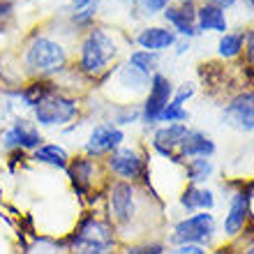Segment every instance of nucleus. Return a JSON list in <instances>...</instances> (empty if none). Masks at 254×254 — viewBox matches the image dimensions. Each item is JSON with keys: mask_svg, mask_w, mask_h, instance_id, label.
Wrapping results in <instances>:
<instances>
[{"mask_svg": "<svg viewBox=\"0 0 254 254\" xmlns=\"http://www.w3.org/2000/svg\"><path fill=\"white\" fill-rule=\"evenodd\" d=\"M107 206H109V222L118 229L129 227L136 215H139V201H136V190L134 183L116 181L111 183L107 194Z\"/></svg>", "mask_w": 254, "mask_h": 254, "instance_id": "4", "label": "nucleus"}, {"mask_svg": "<svg viewBox=\"0 0 254 254\" xmlns=\"http://www.w3.org/2000/svg\"><path fill=\"white\" fill-rule=\"evenodd\" d=\"M245 51H248V58L254 63V28H250V33L245 35Z\"/></svg>", "mask_w": 254, "mask_h": 254, "instance_id": "32", "label": "nucleus"}, {"mask_svg": "<svg viewBox=\"0 0 254 254\" xmlns=\"http://www.w3.org/2000/svg\"><path fill=\"white\" fill-rule=\"evenodd\" d=\"M95 14H97V0L90 2V5H86L83 9H74L72 23H76V26H88V23L95 19Z\"/></svg>", "mask_w": 254, "mask_h": 254, "instance_id": "26", "label": "nucleus"}, {"mask_svg": "<svg viewBox=\"0 0 254 254\" xmlns=\"http://www.w3.org/2000/svg\"><path fill=\"white\" fill-rule=\"evenodd\" d=\"M183 121H188V111L183 109V102H178L176 97L164 107V111L157 118V123H169V125L171 123H183Z\"/></svg>", "mask_w": 254, "mask_h": 254, "instance_id": "25", "label": "nucleus"}, {"mask_svg": "<svg viewBox=\"0 0 254 254\" xmlns=\"http://www.w3.org/2000/svg\"><path fill=\"white\" fill-rule=\"evenodd\" d=\"M23 65L35 76H51V74H58L61 69H65L67 51L61 42L51 40L47 35H35L26 47Z\"/></svg>", "mask_w": 254, "mask_h": 254, "instance_id": "2", "label": "nucleus"}, {"mask_svg": "<svg viewBox=\"0 0 254 254\" xmlns=\"http://www.w3.org/2000/svg\"><path fill=\"white\" fill-rule=\"evenodd\" d=\"M203 2H206V5H215V7H222V9H224V7L234 5L236 0H203Z\"/></svg>", "mask_w": 254, "mask_h": 254, "instance_id": "33", "label": "nucleus"}, {"mask_svg": "<svg viewBox=\"0 0 254 254\" xmlns=\"http://www.w3.org/2000/svg\"><path fill=\"white\" fill-rule=\"evenodd\" d=\"M222 118L229 127L241 129V132H252L254 129V93L236 95L234 100L224 107Z\"/></svg>", "mask_w": 254, "mask_h": 254, "instance_id": "10", "label": "nucleus"}, {"mask_svg": "<svg viewBox=\"0 0 254 254\" xmlns=\"http://www.w3.org/2000/svg\"><path fill=\"white\" fill-rule=\"evenodd\" d=\"M12 12H14L12 2H9V0H0V26L12 19Z\"/></svg>", "mask_w": 254, "mask_h": 254, "instance_id": "31", "label": "nucleus"}, {"mask_svg": "<svg viewBox=\"0 0 254 254\" xmlns=\"http://www.w3.org/2000/svg\"><path fill=\"white\" fill-rule=\"evenodd\" d=\"M171 254H206L203 245H178L176 250H171Z\"/></svg>", "mask_w": 254, "mask_h": 254, "instance_id": "30", "label": "nucleus"}, {"mask_svg": "<svg viewBox=\"0 0 254 254\" xmlns=\"http://www.w3.org/2000/svg\"><path fill=\"white\" fill-rule=\"evenodd\" d=\"M185 134H188V125H183V123H171V125H167V127H160V129L153 134L155 153H160L162 157H167V160H171V162H181L174 155V150L181 148Z\"/></svg>", "mask_w": 254, "mask_h": 254, "instance_id": "12", "label": "nucleus"}, {"mask_svg": "<svg viewBox=\"0 0 254 254\" xmlns=\"http://www.w3.org/2000/svg\"><path fill=\"white\" fill-rule=\"evenodd\" d=\"M118 81H121V86L125 88H132L134 90H143V88L150 83V76H146V74H141L139 69H134V67H123L121 74H118Z\"/></svg>", "mask_w": 254, "mask_h": 254, "instance_id": "24", "label": "nucleus"}, {"mask_svg": "<svg viewBox=\"0 0 254 254\" xmlns=\"http://www.w3.org/2000/svg\"><path fill=\"white\" fill-rule=\"evenodd\" d=\"M250 217V196L245 192H236L231 196V206H229V213L224 217V234L229 238L238 236L245 229Z\"/></svg>", "mask_w": 254, "mask_h": 254, "instance_id": "15", "label": "nucleus"}, {"mask_svg": "<svg viewBox=\"0 0 254 254\" xmlns=\"http://www.w3.org/2000/svg\"><path fill=\"white\" fill-rule=\"evenodd\" d=\"M127 254H164L162 243H141V245H129Z\"/></svg>", "mask_w": 254, "mask_h": 254, "instance_id": "27", "label": "nucleus"}, {"mask_svg": "<svg viewBox=\"0 0 254 254\" xmlns=\"http://www.w3.org/2000/svg\"><path fill=\"white\" fill-rule=\"evenodd\" d=\"M129 67H134V69H139L141 74L150 76V74H155V69H157V54H153V51H134V54L129 56Z\"/></svg>", "mask_w": 254, "mask_h": 254, "instance_id": "23", "label": "nucleus"}, {"mask_svg": "<svg viewBox=\"0 0 254 254\" xmlns=\"http://www.w3.org/2000/svg\"><path fill=\"white\" fill-rule=\"evenodd\" d=\"M215 155V141L208 134L199 129H188L185 139L181 143V160H192V157H213Z\"/></svg>", "mask_w": 254, "mask_h": 254, "instance_id": "16", "label": "nucleus"}, {"mask_svg": "<svg viewBox=\"0 0 254 254\" xmlns=\"http://www.w3.org/2000/svg\"><path fill=\"white\" fill-rule=\"evenodd\" d=\"M185 169H188L190 185H201V183H206L213 176V162H210V157H192V160H188Z\"/></svg>", "mask_w": 254, "mask_h": 254, "instance_id": "21", "label": "nucleus"}, {"mask_svg": "<svg viewBox=\"0 0 254 254\" xmlns=\"http://www.w3.org/2000/svg\"><path fill=\"white\" fill-rule=\"evenodd\" d=\"M196 28L199 30H215V33H222L227 30V14L222 7L215 5H203L196 9Z\"/></svg>", "mask_w": 254, "mask_h": 254, "instance_id": "19", "label": "nucleus"}, {"mask_svg": "<svg viewBox=\"0 0 254 254\" xmlns=\"http://www.w3.org/2000/svg\"><path fill=\"white\" fill-rule=\"evenodd\" d=\"M116 245H118L116 227L97 215H86L79 222V227L74 229V234L67 238L69 254H114Z\"/></svg>", "mask_w": 254, "mask_h": 254, "instance_id": "1", "label": "nucleus"}, {"mask_svg": "<svg viewBox=\"0 0 254 254\" xmlns=\"http://www.w3.org/2000/svg\"><path fill=\"white\" fill-rule=\"evenodd\" d=\"M164 19L183 35V37H194L199 33L196 28V7L194 2H181V5H169L164 9Z\"/></svg>", "mask_w": 254, "mask_h": 254, "instance_id": "14", "label": "nucleus"}, {"mask_svg": "<svg viewBox=\"0 0 254 254\" xmlns=\"http://www.w3.org/2000/svg\"><path fill=\"white\" fill-rule=\"evenodd\" d=\"M174 42H176L174 30H167V28H160V26L143 28V30L136 35V44H139L143 51H153V54L174 47Z\"/></svg>", "mask_w": 254, "mask_h": 254, "instance_id": "17", "label": "nucleus"}, {"mask_svg": "<svg viewBox=\"0 0 254 254\" xmlns=\"http://www.w3.org/2000/svg\"><path fill=\"white\" fill-rule=\"evenodd\" d=\"M107 167L111 169L118 178H123V181H127V183H134L146 176V164H143V160L139 157V153L132 150V148L121 146L118 150H114V153L109 155Z\"/></svg>", "mask_w": 254, "mask_h": 254, "instance_id": "9", "label": "nucleus"}, {"mask_svg": "<svg viewBox=\"0 0 254 254\" xmlns=\"http://www.w3.org/2000/svg\"><path fill=\"white\" fill-rule=\"evenodd\" d=\"M141 2H143V12L146 14L164 12V9L171 5V0H141Z\"/></svg>", "mask_w": 254, "mask_h": 254, "instance_id": "28", "label": "nucleus"}, {"mask_svg": "<svg viewBox=\"0 0 254 254\" xmlns=\"http://www.w3.org/2000/svg\"><path fill=\"white\" fill-rule=\"evenodd\" d=\"M93 0H72V5H74V9H83L86 5H90Z\"/></svg>", "mask_w": 254, "mask_h": 254, "instance_id": "34", "label": "nucleus"}, {"mask_svg": "<svg viewBox=\"0 0 254 254\" xmlns=\"http://www.w3.org/2000/svg\"><path fill=\"white\" fill-rule=\"evenodd\" d=\"M125 132L114 123H100L93 127V132L86 141V155L88 157H100V155H111L114 150L123 146Z\"/></svg>", "mask_w": 254, "mask_h": 254, "instance_id": "8", "label": "nucleus"}, {"mask_svg": "<svg viewBox=\"0 0 254 254\" xmlns=\"http://www.w3.org/2000/svg\"><path fill=\"white\" fill-rule=\"evenodd\" d=\"M35 162L40 164H49L54 169H67L69 164V155L63 146L58 143H42L37 150H35Z\"/></svg>", "mask_w": 254, "mask_h": 254, "instance_id": "20", "label": "nucleus"}, {"mask_svg": "<svg viewBox=\"0 0 254 254\" xmlns=\"http://www.w3.org/2000/svg\"><path fill=\"white\" fill-rule=\"evenodd\" d=\"M181 2H194V0H181Z\"/></svg>", "mask_w": 254, "mask_h": 254, "instance_id": "36", "label": "nucleus"}, {"mask_svg": "<svg viewBox=\"0 0 254 254\" xmlns=\"http://www.w3.org/2000/svg\"><path fill=\"white\" fill-rule=\"evenodd\" d=\"M248 5H250V7H254V0H248Z\"/></svg>", "mask_w": 254, "mask_h": 254, "instance_id": "35", "label": "nucleus"}, {"mask_svg": "<svg viewBox=\"0 0 254 254\" xmlns=\"http://www.w3.org/2000/svg\"><path fill=\"white\" fill-rule=\"evenodd\" d=\"M243 44H245V35L243 33H224L217 49H220L222 58H234L243 51Z\"/></svg>", "mask_w": 254, "mask_h": 254, "instance_id": "22", "label": "nucleus"}, {"mask_svg": "<svg viewBox=\"0 0 254 254\" xmlns=\"http://www.w3.org/2000/svg\"><path fill=\"white\" fill-rule=\"evenodd\" d=\"M118 56V44L104 28H90L81 42L79 67L88 76H97Z\"/></svg>", "mask_w": 254, "mask_h": 254, "instance_id": "3", "label": "nucleus"}, {"mask_svg": "<svg viewBox=\"0 0 254 254\" xmlns=\"http://www.w3.org/2000/svg\"><path fill=\"white\" fill-rule=\"evenodd\" d=\"M181 206L185 210H208L210 213V208L215 206V196L210 190L206 188H199V185H188V190L181 194Z\"/></svg>", "mask_w": 254, "mask_h": 254, "instance_id": "18", "label": "nucleus"}, {"mask_svg": "<svg viewBox=\"0 0 254 254\" xmlns=\"http://www.w3.org/2000/svg\"><path fill=\"white\" fill-rule=\"evenodd\" d=\"M121 2H134V0H121Z\"/></svg>", "mask_w": 254, "mask_h": 254, "instance_id": "37", "label": "nucleus"}, {"mask_svg": "<svg viewBox=\"0 0 254 254\" xmlns=\"http://www.w3.org/2000/svg\"><path fill=\"white\" fill-rule=\"evenodd\" d=\"M42 134L40 129L28 121H16L5 134H2V146L16 148V150H37L42 146Z\"/></svg>", "mask_w": 254, "mask_h": 254, "instance_id": "11", "label": "nucleus"}, {"mask_svg": "<svg viewBox=\"0 0 254 254\" xmlns=\"http://www.w3.org/2000/svg\"><path fill=\"white\" fill-rule=\"evenodd\" d=\"M35 121L42 127H61L65 123L74 121L79 114V104L74 97H67L61 93H51L33 109Z\"/></svg>", "mask_w": 254, "mask_h": 254, "instance_id": "5", "label": "nucleus"}, {"mask_svg": "<svg viewBox=\"0 0 254 254\" xmlns=\"http://www.w3.org/2000/svg\"><path fill=\"white\" fill-rule=\"evenodd\" d=\"M215 236V217L208 210L194 213L174 227L171 243L176 245H203Z\"/></svg>", "mask_w": 254, "mask_h": 254, "instance_id": "6", "label": "nucleus"}, {"mask_svg": "<svg viewBox=\"0 0 254 254\" xmlns=\"http://www.w3.org/2000/svg\"><path fill=\"white\" fill-rule=\"evenodd\" d=\"M67 176L72 181V188L79 196H86L93 190V178H95V160L93 157H74L67 164Z\"/></svg>", "mask_w": 254, "mask_h": 254, "instance_id": "13", "label": "nucleus"}, {"mask_svg": "<svg viewBox=\"0 0 254 254\" xmlns=\"http://www.w3.org/2000/svg\"><path fill=\"white\" fill-rule=\"evenodd\" d=\"M139 118V111H134V109H125L123 114L116 116V127L118 125H129V123H134Z\"/></svg>", "mask_w": 254, "mask_h": 254, "instance_id": "29", "label": "nucleus"}, {"mask_svg": "<svg viewBox=\"0 0 254 254\" xmlns=\"http://www.w3.org/2000/svg\"><path fill=\"white\" fill-rule=\"evenodd\" d=\"M171 95H174V86H171V81L164 76V74H153V79H150V93L146 97V104L141 109V118L146 125H153L157 123L160 114L164 111L169 102H171Z\"/></svg>", "mask_w": 254, "mask_h": 254, "instance_id": "7", "label": "nucleus"}]
</instances>
